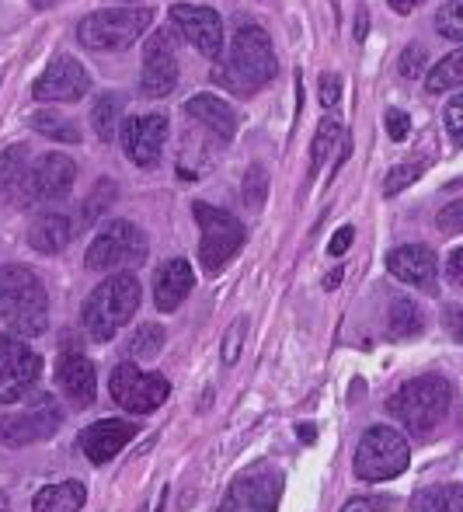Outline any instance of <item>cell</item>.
I'll list each match as a JSON object with an SVG mask.
<instances>
[{
  "instance_id": "obj_49",
  "label": "cell",
  "mask_w": 463,
  "mask_h": 512,
  "mask_svg": "<svg viewBox=\"0 0 463 512\" xmlns=\"http://www.w3.org/2000/svg\"><path fill=\"white\" fill-rule=\"evenodd\" d=\"M390 7H394L397 14H411L415 11V0H390Z\"/></svg>"
},
{
  "instance_id": "obj_7",
  "label": "cell",
  "mask_w": 463,
  "mask_h": 512,
  "mask_svg": "<svg viewBox=\"0 0 463 512\" xmlns=\"http://www.w3.org/2000/svg\"><path fill=\"white\" fill-rule=\"evenodd\" d=\"M147 234L129 220H108L91 241L84 265L91 272H112V269H133L147 262Z\"/></svg>"
},
{
  "instance_id": "obj_5",
  "label": "cell",
  "mask_w": 463,
  "mask_h": 512,
  "mask_svg": "<svg viewBox=\"0 0 463 512\" xmlns=\"http://www.w3.org/2000/svg\"><path fill=\"white\" fill-rule=\"evenodd\" d=\"M154 21L150 7H108V11H91L77 25L81 46L105 53V49H126L140 39Z\"/></svg>"
},
{
  "instance_id": "obj_32",
  "label": "cell",
  "mask_w": 463,
  "mask_h": 512,
  "mask_svg": "<svg viewBox=\"0 0 463 512\" xmlns=\"http://www.w3.org/2000/svg\"><path fill=\"white\" fill-rule=\"evenodd\" d=\"M119 112H122V98L119 95H101L98 102L91 108V126L98 133L101 143H108L115 136V122H119Z\"/></svg>"
},
{
  "instance_id": "obj_29",
  "label": "cell",
  "mask_w": 463,
  "mask_h": 512,
  "mask_svg": "<svg viewBox=\"0 0 463 512\" xmlns=\"http://www.w3.org/2000/svg\"><path fill=\"white\" fill-rule=\"evenodd\" d=\"M418 512H463V485H436L425 488L415 499Z\"/></svg>"
},
{
  "instance_id": "obj_13",
  "label": "cell",
  "mask_w": 463,
  "mask_h": 512,
  "mask_svg": "<svg viewBox=\"0 0 463 512\" xmlns=\"http://www.w3.org/2000/svg\"><path fill=\"white\" fill-rule=\"evenodd\" d=\"M88 91H91V74L84 70L81 60H74L67 53L53 56V63L32 84V95L39 102H81Z\"/></svg>"
},
{
  "instance_id": "obj_15",
  "label": "cell",
  "mask_w": 463,
  "mask_h": 512,
  "mask_svg": "<svg viewBox=\"0 0 463 512\" xmlns=\"http://www.w3.org/2000/svg\"><path fill=\"white\" fill-rule=\"evenodd\" d=\"M164 140H168V115L147 112L129 115L122 122V147H126V157L136 168H154L161 161Z\"/></svg>"
},
{
  "instance_id": "obj_9",
  "label": "cell",
  "mask_w": 463,
  "mask_h": 512,
  "mask_svg": "<svg viewBox=\"0 0 463 512\" xmlns=\"http://www.w3.org/2000/svg\"><path fill=\"white\" fill-rule=\"evenodd\" d=\"M192 213L202 230V241H199L202 269H206L209 276H216V272L241 251L244 223L237 220L234 213H227V209H220V206H209V203H192Z\"/></svg>"
},
{
  "instance_id": "obj_30",
  "label": "cell",
  "mask_w": 463,
  "mask_h": 512,
  "mask_svg": "<svg viewBox=\"0 0 463 512\" xmlns=\"http://www.w3.org/2000/svg\"><path fill=\"white\" fill-rule=\"evenodd\" d=\"M161 349H164V328L154 321L136 324V331L126 342V352L133 359H154V356H161Z\"/></svg>"
},
{
  "instance_id": "obj_50",
  "label": "cell",
  "mask_w": 463,
  "mask_h": 512,
  "mask_svg": "<svg viewBox=\"0 0 463 512\" xmlns=\"http://www.w3.org/2000/svg\"><path fill=\"white\" fill-rule=\"evenodd\" d=\"M300 439H307V443H314V429H310V425H300Z\"/></svg>"
},
{
  "instance_id": "obj_11",
  "label": "cell",
  "mask_w": 463,
  "mask_h": 512,
  "mask_svg": "<svg viewBox=\"0 0 463 512\" xmlns=\"http://www.w3.org/2000/svg\"><path fill=\"white\" fill-rule=\"evenodd\" d=\"M108 391H112L115 405L133 411V415H150L168 401L171 384L161 373H147L133 363H119L108 377Z\"/></svg>"
},
{
  "instance_id": "obj_35",
  "label": "cell",
  "mask_w": 463,
  "mask_h": 512,
  "mask_svg": "<svg viewBox=\"0 0 463 512\" xmlns=\"http://www.w3.org/2000/svg\"><path fill=\"white\" fill-rule=\"evenodd\" d=\"M418 175H422V164H397V168L387 175V182H383V196H397V192H404L408 185L418 182Z\"/></svg>"
},
{
  "instance_id": "obj_28",
  "label": "cell",
  "mask_w": 463,
  "mask_h": 512,
  "mask_svg": "<svg viewBox=\"0 0 463 512\" xmlns=\"http://www.w3.org/2000/svg\"><path fill=\"white\" fill-rule=\"evenodd\" d=\"M28 122H32L35 133L49 136L53 143H81V129L74 126V119L60 112H35Z\"/></svg>"
},
{
  "instance_id": "obj_42",
  "label": "cell",
  "mask_w": 463,
  "mask_h": 512,
  "mask_svg": "<svg viewBox=\"0 0 463 512\" xmlns=\"http://www.w3.org/2000/svg\"><path fill=\"white\" fill-rule=\"evenodd\" d=\"M443 328H446V335H450L453 342L463 345V307H457V304L443 307Z\"/></svg>"
},
{
  "instance_id": "obj_46",
  "label": "cell",
  "mask_w": 463,
  "mask_h": 512,
  "mask_svg": "<svg viewBox=\"0 0 463 512\" xmlns=\"http://www.w3.org/2000/svg\"><path fill=\"white\" fill-rule=\"evenodd\" d=\"M342 512H376V502L373 499H352V502H345Z\"/></svg>"
},
{
  "instance_id": "obj_47",
  "label": "cell",
  "mask_w": 463,
  "mask_h": 512,
  "mask_svg": "<svg viewBox=\"0 0 463 512\" xmlns=\"http://www.w3.org/2000/svg\"><path fill=\"white\" fill-rule=\"evenodd\" d=\"M366 28H370V14L359 11V18H356V39H359V42L366 39Z\"/></svg>"
},
{
  "instance_id": "obj_16",
  "label": "cell",
  "mask_w": 463,
  "mask_h": 512,
  "mask_svg": "<svg viewBox=\"0 0 463 512\" xmlns=\"http://www.w3.org/2000/svg\"><path fill=\"white\" fill-rule=\"evenodd\" d=\"M77 182V164L67 154H42L28 171V206L35 203H60L70 196Z\"/></svg>"
},
{
  "instance_id": "obj_36",
  "label": "cell",
  "mask_w": 463,
  "mask_h": 512,
  "mask_svg": "<svg viewBox=\"0 0 463 512\" xmlns=\"http://www.w3.org/2000/svg\"><path fill=\"white\" fill-rule=\"evenodd\" d=\"M244 331H248V321H244V317H237V321L227 328V335H223V366H234L237 359H241Z\"/></svg>"
},
{
  "instance_id": "obj_52",
  "label": "cell",
  "mask_w": 463,
  "mask_h": 512,
  "mask_svg": "<svg viewBox=\"0 0 463 512\" xmlns=\"http://www.w3.org/2000/svg\"><path fill=\"white\" fill-rule=\"evenodd\" d=\"M35 7H53V4H60V0H32Z\"/></svg>"
},
{
  "instance_id": "obj_26",
  "label": "cell",
  "mask_w": 463,
  "mask_h": 512,
  "mask_svg": "<svg viewBox=\"0 0 463 512\" xmlns=\"http://www.w3.org/2000/svg\"><path fill=\"white\" fill-rule=\"evenodd\" d=\"M387 331L390 338H415L425 331V314L415 300L408 297H397L394 304L387 310Z\"/></svg>"
},
{
  "instance_id": "obj_20",
  "label": "cell",
  "mask_w": 463,
  "mask_h": 512,
  "mask_svg": "<svg viewBox=\"0 0 463 512\" xmlns=\"http://www.w3.org/2000/svg\"><path fill=\"white\" fill-rule=\"evenodd\" d=\"M56 384L60 391L74 401L77 408L94 405V394H98V373H94V363L84 352L67 349L56 363Z\"/></svg>"
},
{
  "instance_id": "obj_19",
  "label": "cell",
  "mask_w": 463,
  "mask_h": 512,
  "mask_svg": "<svg viewBox=\"0 0 463 512\" xmlns=\"http://www.w3.org/2000/svg\"><path fill=\"white\" fill-rule=\"evenodd\" d=\"M387 272L401 279V283L418 286L425 293H436L439 262L432 255V248H425V244H401V248H394L387 255Z\"/></svg>"
},
{
  "instance_id": "obj_31",
  "label": "cell",
  "mask_w": 463,
  "mask_h": 512,
  "mask_svg": "<svg viewBox=\"0 0 463 512\" xmlns=\"http://www.w3.org/2000/svg\"><path fill=\"white\" fill-rule=\"evenodd\" d=\"M342 122L331 115V119H324L321 126H317V136H314V143H310V175H317L321 171V164L328 161V154H331V147H335L338 140H342Z\"/></svg>"
},
{
  "instance_id": "obj_23",
  "label": "cell",
  "mask_w": 463,
  "mask_h": 512,
  "mask_svg": "<svg viewBox=\"0 0 463 512\" xmlns=\"http://www.w3.org/2000/svg\"><path fill=\"white\" fill-rule=\"evenodd\" d=\"M28 150L21 143L0 154V203L28 206Z\"/></svg>"
},
{
  "instance_id": "obj_24",
  "label": "cell",
  "mask_w": 463,
  "mask_h": 512,
  "mask_svg": "<svg viewBox=\"0 0 463 512\" xmlns=\"http://www.w3.org/2000/svg\"><path fill=\"white\" fill-rule=\"evenodd\" d=\"M74 241V223L60 213H46L28 227V244L42 255H56Z\"/></svg>"
},
{
  "instance_id": "obj_1",
  "label": "cell",
  "mask_w": 463,
  "mask_h": 512,
  "mask_svg": "<svg viewBox=\"0 0 463 512\" xmlns=\"http://www.w3.org/2000/svg\"><path fill=\"white\" fill-rule=\"evenodd\" d=\"M279 63H276V49L272 39L262 25L255 21H237L234 42H230V60L223 67L213 70V81L223 91L237 98H251L255 91H262L265 84L276 77Z\"/></svg>"
},
{
  "instance_id": "obj_21",
  "label": "cell",
  "mask_w": 463,
  "mask_h": 512,
  "mask_svg": "<svg viewBox=\"0 0 463 512\" xmlns=\"http://www.w3.org/2000/svg\"><path fill=\"white\" fill-rule=\"evenodd\" d=\"M195 276H192V265L185 258H168V262L157 269L154 276V304L161 314H171L185 304V297L192 293Z\"/></svg>"
},
{
  "instance_id": "obj_33",
  "label": "cell",
  "mask_w": 463,
  "mask_h": 512,
  "mask_svg": "<svg viewBox=\"0 0 463 512\" xmlns=\"http://www.w3.org/2000/svg\"><path fill=\"white\" fill-rule=\"evenodd\" d=\"M241 196H244V206H251L255 213L265 206V196H269V171H265V164H251V168L244 171Z\"/></svg>"
},
{
  "instance_id": "obj_39",
  "label": "cell",
  "mask_w": 463,
  "mask_h": 512,
  "mask_svg": "<svg viewBox=\"0 0 463 512\" xmlns=\"http://www.w3.org/2000/svg\"><path fill=\"white\" fill-rule=\"evenodd\" d=\"M383 126H387V136L394 143H404L411 133V119L401 112V108H387V115H383Z\"/></svg>"
},
{
  "instance_id": "obj_34",
  "label": "cell",
  "mask_w": 463,
  "mask_h": 512,
  "mask_svg": "<svg viewBox=\"0 0 463 512\" xmlns=\"http://www.w3.org/2000/svg\"><path fill=\"white\" fill-rule=\"evenodd\" d=\"M436 28L443 39L463 42V0H446L436 14Z\"/></svg>"
},
{
  "instance_id": "obj_2",
  "label": "cell",
  "mask_w": 463,
  "mask_h": 512,
  "mask_svg": "<svg viewBox=\"0 0 463 512\" xmlns=\"http://www.w3.org/2000/svg\"><path fill=\"white\" fill-rule=\"evenodd\" d=\"M0 321L21 338L49 328V293L28 265H0Z\"/></svg>"
},
{
  "instance_id": "obj_45",
  "label": "cell",
  "mask_w": 463,
  "mask_h": 512,
  "mask_svg": "<svg viewBox=\"0 0 463 512\" xmlns=\"http://www.w3.org/2000/svg\"><path fill=\"white\" fill-rule=\"evenodd\" d=\"M446 279H450L457 290H463V248H457L446 258Z\"/></svg>"
},
{
  "instance_id": "obj_4",
  "label": "cell",
  "mask_w": 463,
  "mask_h": 512,
  "mask_svg": "<svg viewBox=\"0 0 463 512\" xmlns=\"http://www.w3.org/2000/svg\"><path fill=\"white\" fill-rule=\"evenodd\" d=\"M450 401H453L450 384H446L443 377H436V373H425V377L408 380V384L387 401V411L404 429L415 432V436H429L446 418Z\"/></svg>"
},
{
  "instance_id": "obj_3",
  "label": "cell",
  "mask_w": 463,
  "mask_h": 512,
  "mask_svg": "<svg viewBox=\"0 0 463 512\" xmlns=\"http://www.w3.org/2000/svg\"><path fill=\"white\" fill-rule=\"evenodd\" d=\"M140 300L143 290L133 272H119V276H108L101 286H94L81 310V324L91 342H112L115 331L133 321V314L140 310Z\"/></svg>"
},
{
  "instance_id": "obj_18",
  "label": "cell",
  "mask_w": 463,
  "mask_h": 512,
  "mask_svg": "<svg viewBox=\"0 0 463 512\" xmlns=\"http://www.w3.org/2000/svg\"><path fill=\"white\" fill-rule=\"evenodd\" d=\"M136 436V425L126 422V418H98V422L84 425L81 436H77V446L81 453L91 460V464H108L129 439Z\"/></svg>"
},
{
  "instance_id": "obj_38",
  "label": "cell",
  "mask_w": 463,
  "mask_h": 512,
  "mask_svg": "<svg viewBox=\"0 0 463 512\" xmlns=\"http://www.w3.org/2000/svg\"><path fill=\"white\" fill-rule=\"evenodd\" d=\"M112 196H115V182H105L101 178L98 185H94V192H91V199H88V206H84V220H94V216L101 213L108 203H112Z\"/></svg>"
},
{
  "instance_id": "obj_27",
  "label": "cell",
  "mask_w": 463,
  "mask_h": 512,
  "mask_svg": "<svg viewBox=\"0 0 463 512\" xmlns=\"http://www.w3.org/2000/svg\"><path fill=\"white\" fill-rule=\"evenodd\" d=\"M453 88H463V46L453 49L450 56L436 63L425 77V91L429 95H443V91H453Z\"/></svg>"
},
{
  "instance_id": "obj_17",
  "label": "cell",
  "mask_w": 463,
  "mask_h": 512,
  "mask_svg": "<svg viewBox=\"0 0 463 512\" xmlns=\"http://www.w3.org/2000/svg\"><path fill=\"white\" fill-rule=\"evenodd\" d=\"M279 492H282L279 474H272V471L244 474V478H237L234 485H230L220 512H276Z\"/></svg>"
},
{
  "instance_id": "obj_10",
  "label": "cell",
  "mask_w": 463,
  "mask_h": 512,
  "mask_svg": "<svg viewBox=\"0 0 463 512\" xmlns=\"http://www.w3.org/2000/svg\"><path fill=\"white\" fill-rule=\"evenodd\" d=\"M42 377V356L21 335H0V405H14L32 394Z\"/></svg>"
},
{
  "instance_id": "obj_37",
  "label": "cell",
  "mask_w": 463,
  "mask_h": 512,
  "mask_svg": "<svg viewBox=\"0 0 463 512\" xmlns=\"http://www.w3.org/2000/svg\"><path fill=\"white\" fill-rule=\"evenodd\" d=\"M425 60H429L425 46H408V49L401 53V63H397V70H401V77L415 81V77H422V74H425Z\"/></svg>"
},
{
  "instance_id": "obj_44",
  "label": "cell",
  "mask_w": 463,
  "mask_h": 512,
  "mask_svg": "<svg viewBox=\"0 0 463 512\" xmlns=\"http://www.w3.org/2000/svg\"><path fill=\"white\" fill-rule=\"evenodd\" d=\"M342 98V77L338 74H321V102L324 105H338Z\"/></svg>"
},
{
  "instance_id": "obj_40",
  "label": "cell",
  "mask_w": 463,
  "mask_h": 512,
  "mask_svg": "<svg viewBox=\"0 0 463 512\" xmlns=\"http://www.w3.org/2000/svg\"><path fill=\"white\" fill-rule=\"evenodd\" d=\"M436 227L443 230V234H463V199L450 203L446 209H439Z\"/></svg>"
},
{
  "instance_id": "obj_25",
  "label": "cell",
  "mask_w": 463,
  "mask_h": 512,
  "mask_svg": "<svg viewBox=\"0 0 463 512\" xmlns=\"http://www.w3.org/2000/svg\"><path fill=\"white\" fill-rule=\"evenodd\" d=\"M84 499H88V492L81 481H60V485H49L35 495L32 512H81Z\"/></svg>"
},
{
  "instance_id": "obj_14",
  "label": "cell",
  "mask_w": 463,
  "mask_h": 512,
  "mask_svg": "<svg viewBox=\"0 0 463 512\" xmlns=\"http://www.w3.org/2000/svg\"><path fill=\"white\" fill-rule=\"evenodd\" d=\"M171 25L185 42H192L206 60H220L223 53V21L213 7L202 4H175L171 7Z\"/></svg>"
},
{
  "instance_id": "obj_6",
  "label": "cell",
  "mask_w": 463,
  "mask_h": 512,
  "mask_svg": "<svg viewBox=\"0 0 463 512\" xmlns=\"http://www.w3.org/2000/svg\"><path fill=\"white\" fill-rule=\"evenodd\" d=\"M408 464H411L408 439L397 429H390V425L366 429L356 446V460H352L359 481H390L408 471Z\"/></svg>"
},
{
  "instance_id": "obj_43",
  "label": "cell",
  "mask_w": 463,
  "mask_h": 512,
  "mask_svg": "<svg viewBox=\"0 0 463 512\" xmlns=\"http://www.w3.org/2000/svg\"><path fill=\"white\" fill-rule=\"evenodd\" d=\"M352 237H356V227H349V223H345V227H338L335 237H331V244H328V255L331 258H342L345 251H349Z\"/></svg>"
},
{
  "instance_id": "obj_51",
  "label": "cell",
  "mask_w": 463,
  "mask_h": 512,
  "mask_svg": "<svg viewBox=\"0 0 463 512\" xmlns=\"http://www.w3.org/2000/svg\"><path fill=\"white\" fill-rule=\"evenodd\" d=\"M0 512H11V502H7L4 492H0Z\"/></svg>"
},
{
  "instance_id": "obj_8",
  "label": "cell",
  "mask_w": 463,
  "mask_h": 512,
  "mask_svg": "<svg viewBox=\"0 0 463 512\" xmlns=\"http://www.w3.org/2000/svg\"><path fill=\"white\" fill-rule=\"evenodd\" d=\"M63 408L53 394H28L25 408L0 415V446H32L46 443L60 432Z\"/></svg>"
},
{
  "instance_id": "obj_12",
  "label": "cell",
  "mask_w": 463,
  "mask_h": 512,
  "mask_svg": "<svg viewBox=\"0 0 463 512\" xmlns=\"http://www.w3.org/2000/svg\"><path fill=\"white\" fill-rule=\"evenodd\" d=\"M178 88V53L175 39L168 32L147 35L143 46V70H140V95L143 98H168Z\"/></svg>"
},
{
  "instance_id": "obj_22",
  "label": "cell",
  "mask_w": 463,
  "mask_h": 512,
  "mask_svg": "<svg viewBox=\"0 0 463 512\" xmlns=\"http://www.w3.org/2000/svg\"><path fill=\"white\" fill-rule=\"evenodd\" d=\"M185 115L188 119H195L202 129H209V133L216 136V140L230 143L237 133V112L234 105H227L223 98L216 95H195L185 102Z\"/></svg>"
},
{
  "instance_id": "obj_48",
  "label": "cell",
  "mask_w": 463,
  "mask_h": 512,
  "mask_svg": "<svg viewBox=\"0 0 463 512\" xmlns=\"http://www.w3.org/2000/svg\"><path fill=\"white\" fill-rule=\"evenodd\" d=\"M342 276H345L342 269L328 272V276H324V290H338V283H342Z\"/></svg>"
},
{
  "instance_id": "obj_41",
  "label": "cell",
  "mask_w": 463,
  "mask_h": 512,
  "mask_svg": "<svg viewBox=\"0 0 463 512\" xmlns=\"http://www.w3.org/2000/svg\"><path fill=\"white\" fill-rule=\"evenodd\" d=\"M446 129H450L453 143L463 147V95H457L450 105H446Z\"/></svg>"
}]
</instances>
